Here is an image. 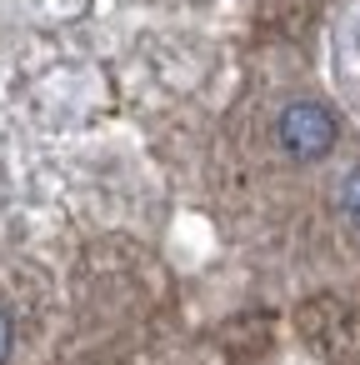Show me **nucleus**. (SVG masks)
Here are the masks:
<instances>
[{
    "instance_id": "f257e3e1",
    "label": "nucleus",
    "mask_w": 360,
    "mask_h": 365,
    "mask_svg": "<svg viewBox=\"0 0 360 365\" xmlns=\"http://www.w3.org/2000/svg\"><path fill=\"white\" fill-rule=\"evenodd\" d=\"M295 330H300V340L315 355H325L335 365H355L360 360V305H350L340 295H310V300H300Z\"/></svg>"
},
{
    "instance_id": "f03ea898",
    "label": "nucleus",
    "mask_w": 360,
    "mask_h": 365,
    "mask_svg": "<svg viewBox=\"0 0 360 365\" xmlns=\"http://www.w3.org/2000/svg\"><path fill=\"white\" fill-rule=\"evenodd\" d=\"M275 135H280L285 155H295V160H320V155L335 145L340 125H335V115H330L325 106H315V101H295V106L280 110Z\"/></svg>"
},
{
    "instance_id": "7ed1b4c3",
    "label": "nucleus",
    "mask_w": 360,
    "mask_h": 365,
    "mask_svg": "<svg viewBox=\"0 0 360 365\" xmlns=\"http://www.w3.org/2000/svg\"><path fill=\"white\" fill-rule=\"evenodd\" d=\"M340 210H345L350 225H360V170L345 175V185H340Z\"/></svg>"
},
{
    "instance_id": "20e7f679",
    "label": "nucleus",
    "mask_w": 360,
    "mask_h": 365,
    "mask_svg": "<svg viewBox=\"0 0 360 365\" xmlns=\"http://www.w3.org/2000/svg\"><path fill=\"white\" fill-rule=\"evenodd\" d=\"M11 335H16V330H11V315H6V310H0V360H6V355H11Z\"/></svg>"
}]
</instances>
